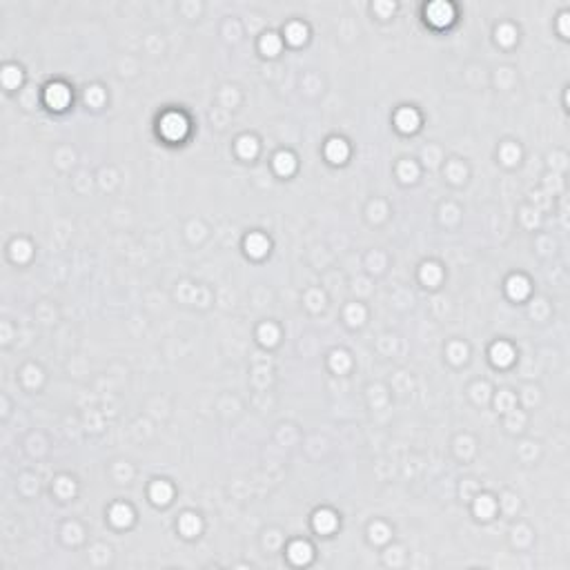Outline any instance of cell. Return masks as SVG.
<instances>
[{
	"label": "cell",
	"mask_w": 570,
	"mask_h": 570,
	"mask_svg": "<svg viewBox=\"0 0 570 570\" xmlns=\"http://www.w3.org/2000/svg\"><path fill=\"white\" fill-rule=\"evenodd\" d=\"M161 132L172 140L183 138L185 132H187V121L181 114H167V116H163V121H161Z\"/></svg>",
	"instance_id": "obj_1"
},
{
	"label": "cell",
	"mask_w": 570,
	"mask_h": 570,
	"mask_svg": "<svg viewBox=\"0 0 570 570\" xmlns=\"http://www.w3.org/2000/svg\"><path fill=\"white\" fill-rule=\"evenodd\" d=\"M426 16H428V20H430L432 25L443 27V25H448V22L452 20L455 9H452V5H448V3H432V5H428Z\"/></svg>",
	"instance_id": "obj_2"
},
{
	"label": "cell",
	"mask_w": 570,
	"mask_h": 570,
	"mask_svg": "<svg viewBox=\"0 0 570 570\" xmlns=\"http://www.w3.org/2000/svg\"><path fill=\"white\" fill-rule=\"evenodd\" d=\"M45 98H47V103H49V107L63 109V107H67V103H69V89L65 85H61V83L49 85V87H47Z\"/></svg>",
	"instance_id": "obj_3"
},
{
	"label": "cell",
	"mask_w": 570,
	"mask_h": 570,
	"mask_svg": "<svg viewBox=\"0 0 570 570\" xmlns=\"http://www.w3.org/2000/svg\"><path fill=\"white\" fill-rule=\"evenodd\" d=\"M325 154L332 163H341V161H345V156H348V145H345L341 138H332L325 147Z\"/></svg>",
	"instance_id": "obj_4"
},
{
	"label": "cell",
	"mask_w": 570,
	"mask_h": 570,
	"mask_svg": "<svg viewBox=\"0 0 570 570\" xmlns=\"http://www.w3.org/2000/svg\"><path fill=\"white\" fill-rule=\"evenodd\" d=\"M397 125L403 129V132H412L419 125V116H416L414 109H401L397 114Z\"/></svg>",
	"instance_id": "obj_5"
},
{
	"label": "cell",
	"mask_w": 570,
	"mask_h": 570,
	"mask_svg": "<svg viewBox=\"0 0 570 570\" xmlns=\"http://www.w3.org/2000/svg\"><path fill=\"white\" fill-rule=\"evenodd\" d=\"M245 248H248V252L252 256H263L265 250L269 248V243H267L265 236H261V234H252V236H248V241H245Z\"/></svg>",
	"instance_id": "obj_6"
},
{
	"label": "cell",
	"mask_w": 570,
	"mask_h": 570,
	"mask_svg": "<svg viewBox=\"0 0 570 570\" xmlns=\"http://www.w3.org/2000/svg\"><path fill=\"white\" fill-rule=\"evenodd\" d=\"M334 526H337V517H334L330 510H321V513H316L314 528L319 532H330V530H334Z\"/></svg>",
	"instance_id": "obj_7"
},
{
	"label": "cell",
	"mask_w": 570,
	"mask_h": 570,
	"mask_svg": "<svg viewBox=\"0 0 570 570\" xmlns=\"http://www.w3.org/2000/svg\"><path fill=\"white\" fill-rule=\"evenodd\" d=\"M528 290H530V285H528V281L524 276H513L508 281V294L513 298H524L528 294Z\"/></svg>",
	"instance_id": "obj_8"
},
{
	"label": "cell",
	"mask_w": 570,
	"mask_h": 570,
	"mask_svg": "<svg viewBox=\"0 0 570 570\" xmlns=\"http://www.w3.org/2000/svg\"><path fill=\"white\" fill-rule=\"evenodd\" d=\"M513 348H510L508 343H497L495 348H492V361L497 363V366H508L510 361H513Z\"/></svg>",
	"instance_id": "obj_9"
},
{
	"label": "cell",
	"mask_w": 570,
	"mask_h": 570,
	"mask_svg": "<svg viewBox=\"0 0 570 570\" xmlns=\"http://www.w3.org/2000/svg\"><path fill=\"white\" fill-rule=\"evenodd\" d=\"M310 557H312V550H310L308 544L296 542L290 546V559L294 563H305V561H310Z\"/></svg>",
	"instance_id": "obj_10"
},
{
	"label": "cell",
	"mask_w": 570,
	"mask_h": 570,
	"mask_svg": "<svg viewBox=\"0 0 570 570\" xmlns=\"http://www.w3.org/2000/svg\"><path fill=\"white\" fill-rule=\"evenodd\" d=\"M285 36L292 45H301L305 40V36H308V29H305L303 22H290L287 29H285Z\"/></svg>",
	"instance_id": "obj_11"
},
{
	"label": "cell",
	"mask_w": 570,
	"mask_h": 570,
	"mask_svg": "<svg viewBox=\"0 0 570 570\" xmlns=\"http://www.w3.org/2000/svg\"><path fill=\"white\" fill-rule=\"evenodd\" d=\"M149 492H152V499H154L156 503H167L169 499H172V488H169V484H165V481H156Z\"/></svg>",
	"instance_id": "obj_12"
},
{
	"label": "cell",
	"mask_w": 570,
	"mask_h": 570,
	"mask_svg": "<svg viewBox=\"0 0 570 570\" xmlns=\"http://www.w3.org/2000/svg\"><path fill=\"white\" fill-rule=\"evenodd\" d=\"M274 167L279 174H290L294 169V156L287 154V152H281L279 156L274 158Z\"/></svg>",
	"instance_id": "obj_13"
},
{
	"label": "cell",
	"mask_w": 570,
	"mask_h": 570,
	"mask_svg": "<svg viewBox=\"0 0 570 570\" xmlns=\"http://www.w3.org/2000/svg\"><path fill=\"white\" fill-rule=\"evenodd\" d=\"M111 521H114L116 526H127L129 521H132V510H129L127 506H123V503H118V506L111 508Z\"/></svg>",
	"instance_id": "obj_14"
},
{
	"label": "cell",
	"mask_w": 570,
	"mask_h": 570,
	"mask_svg": "<svg viewBox=\"0 0 570 570\" xmlns=\"http://www.w3.org/2000/svg\"><path fill=\"white\" fill-rule=\"evenodd\" d=\"M181 530H183V534H187V537H194V534L201 530V521H198L194 515H183V519H181Z\"/></svg>",
	"instance_id": "obj_15"
},
{
	"label": "cell",
	"mask_w": 570,
	"mask_h": 570,
	"mask_svg": "<svg viewBox=\"0 0 570 570\" xmlns=\"http://www.w3.org/2000/svg\"><path fill=\"white\" fill-rule=\"evenodd\" d=\"M261 49L265 51L267 56H274L276 51L281 49V43H279V38H276V34H267V36L261 40Z\"/></svg>",
	"instance_id": "obj_16"
},
{
	"label": "cell",
	"mask_w": 570,
	"mask_h": 570,
	"mask_svg": "<svg viewBox=\"0 0 570 570\" xmlns=\"http://www.w3.org/2000/svg\"><path fill=\"white\" fill-rule=\"evenodd\" d=\"M238 154L245 156V158L254 156V154H256V140L250 138V136H243V138L238 140Z\"/></svg>",
	"instance_id": "obj_17"
},
{
	"label": "cell",
	"mask_w": 570,
	"mask_h": 570,
	"mask_svg": "<svg viewBox=\"0 0 570 570\" xmlns=\"http://www.w3.org/2000/svg\"><path fill=\"white\" fill-rule=\"evenodd\" d=\"M3 83L7 87H16L20 83V72L16 67H11V65H9V67H5L3 69Z\"/></svg>",
	"instance_id": "obj_18"
},
{
	"label": "cell",
	"mask_w": 570,
	"mask_h": 570,
	"mask_svg": "<svg viewBox=\"0 0 570 570\" xmlns=\"http://www.w3.org/2000/svg\"><path fill=\"white\" fill-rule=\"evenodd\" d=\"M258 334H261V341L267 345H272L276 339H279V332H276V327L272 325V323H267V325H261V330H258Z\"/></svg>",
	"instance_id": "obj_19"
},
{
	"label": "cell",
	"mask_w": 570,
	"mask_h": 570,
	"mask_svg": "<svg viewBox=\"0 0 570 570\" xmlns=\"http://www.w3.org/2000/svg\"><path fill=\"white\" fill-rule=\"evenodd\" d=\"M492 510H495V503H492L490 497H481L477 501V515L484 517V519H488V517L492 515Z\"/></svg>",
	"instance_id": "obj_20"
},
{
	"label": "cell",
	"mask_w": 570,
	"mask_h": 570,
	"mask_svg": "<svg viewBox=\"0 0 570 570\" xmlns=\"http://www.w3.org/2000/svg\"><path fill=\"white\" fill-rule=\"evenodd\" d=\"M497 38L501 40L503 45H510V43L515 40V29L510 27V25H501V27L497 29Z\"/></svg>",
	"instance_id": "obj_21"
},
{
	"label": "cell",
	"mask_w": 570,
	"mask_h": 570,
	"mask_svg": "<svg viewBox=\"0 0 570 570\" xmlns=\"http://www.w3.org/2000/svg\"><path fill=\"white\" fill-rule=\"evenodd\" d=\"M439 274H441V272H439V267L432 265V263L423 267V272H421L423 281H428V283H437V281H439Z\"/></svg>",
	"instance_id": "obj_22"
},
{
	"label": "cell",
	"mask_w": 570,
	"mask_h": 570,
	"mask_svg": "<svg viewBox=\"0 0 570 570\" xmlns=\"http://www.w3.org/2000/svg\"><path fill=\"white\" fill-rule=\"evenodd\" d=\"M501 156H503V161L508 163V165H513V163L517 161V158H519V149L515 147V145H503V149H501Z\"/></svg>",
	"instance_id": "obj_23"
},
{
	"label": "cell",
	"mask_w": 570,
	"mask_h": 570,
	"mask_svg": "<svg viewBox=\"0 0 570 570\" xmlns=\"http://www.w3.org/2000/svg\"><path fill=\"white\" fill-rule=\"evenodd\" d=\"M348 366H350V359L343 354V352H337V354L332 356V368L334 370H341V372H343V370H348Z\"/></svg>",
	"instance_id": "obj_24"
},
{
	"label": "cell",
	"mask_w": 570,
	"mask_h": 570,
	"mask_svg": "<svg viewBox=\"0 0 570 570\" xmlns=\"http://www.w3.org/2000/svg\"><path fill=\"white\" fill-rule=\"evenodd\" d=\"M399 174H401V178L403 181H412L414 176H416V167L412 165V163H401V167H399Z\"/></svg>",
	"instance_id": "obj_25"
},
{
	"label": "cell",
	"mask_w": 570,
	"mask_h": 570,
	"mask_svg": "<svg viewBox=\"0 0 570 570\" xmlns=\"http://www.w3.org/2000/svg\"><path fill=\"white\" fill-rule=\"evenodd\" d=\"M363 316H366V312H363L361 305H350V308H348V319H350V323H361Z\"/></svg>",
	"instance_id": "obj_26"
},
{
	"label": "cell",
	"mask_w": 570,
	"mask_h": 570,
	"mask_svg": "<svg viewBox=\"0 0 570 570\" xmlns=\"http://www.w3.org/2000/svg\"><path fill=\"white\" fill-rule=\"evenodd\" d=\"M56 488H58V492H61L63 497H67V495H72V492H74V484H72V481H67V479H58Z\"/></svg>",
	"instance_id": "obj_27"
},
{
	"label": "cell",
	"mask_w": 570,
	"mask_h": 570,
	"mask_svg": "<svg viewBox=\"0 0 570 570\" xmlns=\"http://www.w3.org/2000/svg\"><path fill=\"white\" fill-rule=\"evenodd\" d=\"M14 256H16V258H27V256H29V245L25 243V241H20V243H14Z\"/></svg>",
	"instance_id": "obj_28"
},
{
	"label": "cell",
	"mask_w": 570,
	"mask_h": 570,
	"mask_svg": "<svg viewBox=\"0 0 570 570\" xmlns=\"http://www.w3.org/2000/svg\"><path fill=\"white\" fill-rule=\"evenodd\" d=\"M450 354H452V359H455V361H461V359H466V348H463L461 343H455L450 348Z\"/></svg>",
	"instance_id": "obj_29"
},
{
	"label": "cell",
	"mask_w": 570,
	"mask_h": 570,
	"mask_svg": "<svg viewBox=\"0 0 570 570\" xmlns=\"http://www.w3.org/2000/svg\"><path fill=\"white\" fill-rule=\"evenodd\" d=\"M87 101L94 103V105H98V103L103 101V92L98 89V87H92V89L87 92Z\"/></svg>",
	"instance_id": "obj_30"
},
{
	"label": "cell",
	"mask_w": 570,
	"mask_h": 570,
	"mask_svg": "<svg viewBox=\"0 0 570 570\" xmlns=\"http://www.w3.org/2000/svg\"><path fill=\"white\" fill-rule=\"evenodd\" d=\"M385 537H387V534H385V528H383V526H377V528L372 526V539H377V542H383Z\"/></svg>",
	"instance_id": "obj_31"
},
{
	"label": "cell",
	"mask_w": 570,
	"mask_h": 570,
	"mask_svg": "<svg viewBox=\"0 0 570 570\" xmlns=\"http://www.w3.org/2000/svg\"><path fill=\"white\" fill-rule=\"evenodd\" d=\"M377 9H381V11H390V9H392V5H390V3H385V5H377Z\"/></svg>",
	"instance_id": "obj_32"
}]
</instances>
